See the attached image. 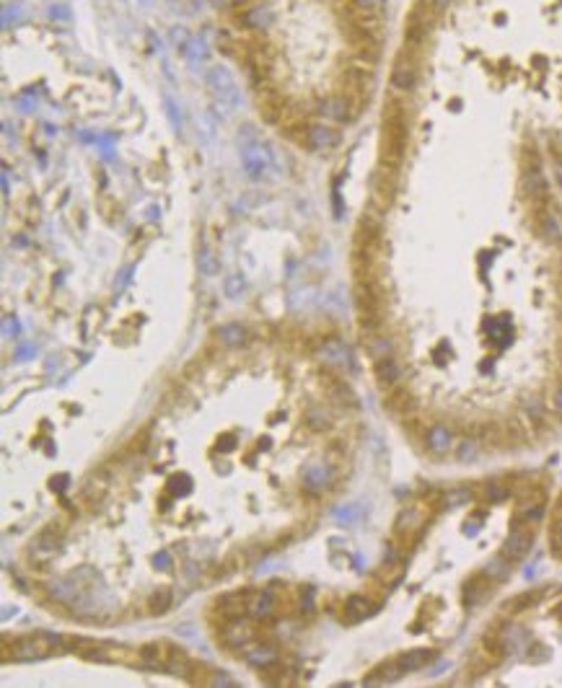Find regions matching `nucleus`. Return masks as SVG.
I'll use <instances>...</instances> for the list:
<instances>
[{
	"instance_id": "9",
	"label": "nucleus",
	"mask_w": 562,
	"mask_h": 688,
	"mask_svg": "<svg viewBox=\"0 0 562 688\" xmlns=\"http://www.w3.org/2000/svg\"><path fill=\"white\" fill-rule=\"evenodd\" d=\"M304 137H306V145H308L311 150H332V148H337V145L342 143L339 130H335L332 124H324V122L306 124Z\"/></svg>"
},
{
	"instance_id": "45",
	"label": "nucleus",
	"mask_w": 562,
	"mask_h": 688,
	"mask_svg": "<svg viewBox=\"0 0 562 688\" xmlns=\"http://www.w3.org/2000/svg\"><path fill=\"white\" fill-rule=\"evenodd\" d=\"M140 3H143V5H150V3H153V0H140Z\"/></svg>"
},
{
	"instance_id": "18",
	"label": "nucleus",
	"mask_w": 562,
	"mask_h": 688,
	"mask_svg": "<svg viewBox=\"0 0 562 688\" xmlns=\"http://www.w3.org/2000/svg\"><path fill=\"white\" fill-rule=\"evenodd\" d=\"M244 657H247L251 665L267 667L270 663L278 660V650H275L272 644H265V642H249L247 647H244Z\"/></svg>"
},
{
	"instance_id": "27",
	"label": "nucleus",
	"mask_w": 562,
	"mask_h": 688,
	"mask_svg": "<svg viewBox=\"0 0 562 688\" xmlns=\"http://www.w3.org/2000/svg\"><path fill=\"white\" fill-rule=\"evenodd\" d=\"M272 608H275V600H272L270 593H259V595H254V600H249V610L259 619H267Z\"/></svg>"
},
{
	"instance_id": "36",
	"label": "nucleus",
	"mask_w": 562,
	"mask_h": 688,
	"mask_svg": "<svg viewBox=\"0 0 562 688\" xmlns=\"http://www.w3.org/2000/svg\"><path fill=\"white\" fill-rule=\"evenodd\" d=\"M241 293H244V279L238 277V275L225 279V295H228V298H238Z\"/></svg>"
},
{
	"instance_id": "3",
	"label": "nucleus",
	"mask_w": 562,
	"mask_h": 688,
	"mask_svg": "<svg viewBox=\"0 0 562 688\" xmlns=\"http://www.w3.org/2000/svg\"><path fill=\"white\" fill-rule=\"evenodd\" d=\"M440 13L427 3V0H417V5L409 11L407 16V26H405V47L409 49H420V47L427 42V36L433 32V23L438 19Z\"/></svg>"
},
{
	"instance_id": "17",
	"label": "nucleus",
	"mask_w": 562,
	"mask_h": 688,
	"mask_svg": "<svg viewBox=\"0 0 562 688\" xmlns=\"http://www.w3.org/2000/svg\"><path fill=\"white\" fill-rule=\"evenodd\" d=\"M322 357H324L326 365H335V367H352V357H350V349L345 344L339 342V339H329L324 342L322 347Z\"/></svg>"
},
{
	"instance_id": "33",
	"label": "nucleus",
	"mask_w": 562,
	"mask_h": 688,
	"mask_svg": "<svg viewBox=\"0 0 562 688\" xmlns=\"http://www.w3.org/2000/svg\"><path fill=\"white\" fill-rule=\"evenodd\" d=\"M484 494H487V500H506L508 494H510V489H508L506 481H490L484 487Z\"/></svg>"
},
{
	"instance_id": "14",
	"label": "nucleus",
	"mask_w": 562,
	"mask_h": 688,
	"mask_svg": "<svg viewBox=\"0 0 562 688\" xmlns=\"http://www.w3.org/2000/svg\"><path fill=\"white\" fill-rule=\"evenodd\" d=\"M425 445L430 453H449L451 448H453V435H451L449 427H443V424H433V427H427L425 430Z\"/></svg>"
},
{
	"instance_id": "29",
	"label": "nucleus",
	"mask_w": 562,
	"mask_h": 688,
	"mask_svg": "<svg viewBox=\"0 0 562 688\" xmlns=\"http://www.w3.org/2000/svg\"><path fill=\"white\" fill-rule=\"evenodd\" d=\"M164 111H166V117H169L171 127H174V130L181 135V130H184V119H181L179 104L171 99L169 93H164Z\"/></svg>"
},
{
	"instance_id": "43",
	"label": "nucleus",
	"mask_w": 562,
	"mask_h": 688,
	"mask_svg": "<svg viewBox=\"0 0 562 688\" xmlns=\"http://www.w3.org/2000/svg\"><path fill=\"white\" fill-rule=\"evenodd\" d=\"M557 179H560V184H562V163H560V168H557Z\"/></svg>"
},
{
	"instance_id": "41",
	"label": "nucleus",
	"mask_w": 562,
	"mask_h": 688,
	"mask_svg": "<svg viewBox=\"0 0 562 688\" xmlns=\"http://www.w3.org/2000/svg\"><path fill=\"white\" fill-rule=\"evenodd\" d=\"M32 349H34V347H21V355L16 357V360H29V357H32Z\"/></svg>"
},
{
	"instance_id": "12",
	"label": "nucleus",
	"mask_w": 562,
	"mask_h": 688,
	"mask_svg": "<svg viewBox=\"0 0 562 688\" xmlns=\"http://www.w3.org/2000/svg\"><path fill=\"white\" fill-rule=\"evenodd\" d=\"M319 114H324L326 119H332V122H350V119H355V114H352V106H350V99L345 93H339V96H332V99L322 101L319 106H316Z\"/></svg>"
},
{
	"instance_id": "34",
	"label": "nucleus",
	"mask_w": 562,
	"mask_h": 688,
	"mask_svg": "<svg viewBox=\"0 0 562 688\" xmlns=\"http://www.w3.org/2000/svg\"><path fill=\"white\" fill-rule=\"evenodd\" d=\"M169 606H171L169 590H161V593H156V595L150 598V613H164Z\"/></svg>"
},
{
	"instance_id": "42",
	"label": "nucleus",
	"mask_w": 562,
	"mask_h": 688,
	"mask_svg": "<svg viewBox=\"0 0 562 688\" xmlns=\"http://www.w3.org/2000/svg\"><path fill=\"white\" fill-rule=\"evenodd\" d=\"M554 409L557 411H562V389L554 393Z\"/></svg>"
},
{
	"instance_id": "4",
	"label": "nucleus",
	"mask_w": 562,
	"mask_h": 688,
	"mask_svg": "<svg viewBox=\"0 0 562 688\" xmlns=\"http://www.w3.org/2000/svg\"><path fill=\"white\" fill-rule=\"evenodd\" d=\"M241 161H244V171L251 179H267L278 166V156L270 148V143L262 140H244L241 143Z\"/></svg>"
},
{
	"instance_id": "19",
	"label": "nucleus",
	"mask_w": 562,
	"mask_h": 688,
	"mask_svg": "<svg viewBox=\"0 0 562 688\" xmlns=\"http://www.w3.org/2000/svg\"><path fill=\"white\" fill-rule=\"evenodd\" d=\"M371 613H376V603L371 598H366V595H352L345 603V619L348 621H363Z\"/></svg>"
},
{
	"instance_id": "30",
	"label": "nucleus",
	"mask_w": 562,
	"mask_h": 688,
	"mask_svg": "<svg viewBox=\"0 0 562 688\" xmlns=\"http://www.w3.org/2000/svg\"><path fill=\"white\" fill-rule=\"evenodd\" d=\"M335 518H337L339 525H355L360 520V505H352V502L342 505V507L335 510Z\"/></svg>"
},
{
	"instance_id": "22",
	"label": "nucleus",
	"mask_w": 562,
	"mask_h": 688,
	"mask_svg": "<svg viewBox=\"0 0 562 688\" xmlns=\"http://www.w3.org/2000/svg\"><path fill=\"white\" fill-rule=\"evenodd\" d=\"M218 610H221V616H223L225 621L244 619V613L249 610V600H244L241 595H231V598H223L218 603Z\"/></svg>"
},
{
	"instance_id": "6",
	"label": "nucleus",
	"mask_w": 562,
	"mask_h": 688,
	"mask_svg": "<svg viewBox=\"0 0 562 688\" xmlns=\"http://www.w3.org/2000/svg\"><path fill=\"white\" fill-rule=\"evenodd\" d=\"M531 546H534V528H531V523L528 520H521V518H518V520L513 523V528H510V536H508L506 546H503V556L510 559V562H521V559L531 551Z\"/></svg>"
},
{
	"instance_id": "40",
	"label": "nucleus",
	"mask_w": 562,
	"mask_h": 688,
	"mask_svg": "<svg viewBox=\"0 0 562 688\" xmlns=\"http://www.w3.org/2000/svg\"><path fill=\"white\" fill-rule=\"evenodd\" d=\"M156 566H161V569H169L171 566V562H169V554H158L156 556V562H153Z\"/></svg>"
},
{
	"instance_id": "39",
	"label": "nucleus",
	"mask_w": 562,
	"mask_h": 688,
	"mask_svg": "<svg viewBox=\"0 0 562 688\" xmlns=\"http://www.w3.org/2000/svg\"><path fill=\"white\" fill-rule=\"evenodd\" d=\"M427 3H430V5H433V8L440 13V11H446V8H449L453 0H427Z\"/></svg>"
},
{
	"instance_id": "26",
	"label": "nucleus",
	"mask_w": 562,
	"mask_h": 688,
	"mask_svg": "<svg viewBox=\"0 0 562 688\" xmlns=\"http://www.w3.org/2000/svg\"><path fill=\"white\" fill-rule=\"evenodd\" d=\"M187 60H190V65L192 67H197V62L203 65V62H207V57H210V49H207V45H205L203 39H197V36H192V42H190V47H187Z\"/></svg>"
},
{
	"instance_id": "10",
	"label": "nucleus",
	"mask_w": 562,
	"mask_h": 688,
	"mask_svg": "<svg viewBox=\"0 0 562 688\" xmlns=\"http://www.w3.org/2000/svg\"><path fill=\"white\" fill-rule=\"evenodd\" d=\"M238 23L244 29H251V32H267L275 23V13H272L267 3H251V5H244L238 11Z\"/></svg>"
},
{
	"instance_id": "16",
	"label": "nucleus",
	"mask_w": 562,
	"mask_h": 688,
	"mask_svg": "<svg viewBox=\"0 0 562 688\" xmlns=\"http://www.w3.org/2000/svg\"><path fill=\"white\" fill-rule=\"evenodd\" d=\"M490 593H493V582L484 577V575H477V577H472L464 585V603L467 606H480V603L487 600Z\"/></svg>"
},
{
	"instance_id": "13",
	"label": "nucleus",
	"mask_w": 562,
	"mask_h": 688,
	"mask_svg": "<svg viewBox=\"0 0 562 688\" xmlns=\"http://www.w3.org/2000/svg\"><path fill=\"white\" fill-rule=\"evenodd\" d=\"M373 370H376V380H379V386H381L383 391H389V389H394V386H399L402 370H399V365H396L394 355L379 357Z\"/></svg>"
},
{
	"instance_id": "25",
	"label": "nucleus",
	"mask_w": 562,
	"mask_h": 688,
	"mask_svg": "<svg viewBox=\"0 0 562 688\" xmlns=\"http://www.w3.org/2000/svg\"><path fill=\"white\" fill-rule=\"evenodd\" d=\"M197 266H200V272H203L205 277H213L215 272H218V259H215V251L207 244H203L200 246V251H197Z\"/></svg>"
},
{
	"instance_id": "20",
	"label": "nucleus",
	"mask_w": 562,
	"mask_h": 688,
	"mask_svg": "<svg viewBox=\"0 0 562 688\" xmlns=\"http://www.w3.org/2000/svg\"><path fill=\"white\" fill-rule=\"evenodd\" d=\"M251 637H254V632H251V626H249L244 619H234V621L225 623V629H223L225 644H238V647H247V644L251 642Z\"/></svg>"
},
{
	"instance_id": "35",
	"label": "nucleus",
	"mask_w": 562,
	"mask_h": 688,
	"mask_svg": "<svg viewBox=\"0 0 562 688\" xmlns=\"http://www.w3.org/2000/svg\"><path fill=\"white\" fill-rule=\"evenodd\" d=\"M383 0H352V8L363 13H381Z\"/></svg>"
},
{
	"instance_id": "23",
	"label": "nucleus",
	"mask_w": 562,
	"mask_h": 688,
	"mask_svg": "<svg viewBox=\"0 0 562 688\" xmlns=\"http://www.w3.org/2000/svg\"><path fill=\"white\" fill-rule=\"evenodd\" d=\"M218 339L225 347H241V344L247 342V329L238 326V323H225L223 329H218Z\"/></svg>"
},
{
	"instance_id": "11",
	"label": "nucleus",
	"mask_w": 562,
	"mask_h": 688,
	"mask_svg": "<svg viewBox=\"0 0 562 688\" xmlns=\"http://www.w3.org/2000/svg\"><path fill=\"white\" fill-rule=\"evenodd\" d=\"M383 406L392 411V414L409 417V414H415L417 401L407 389H402V386H394V389L386 391V396H383Z\"/></svg>"
},
{
	"instance_id": "37",
	"label": "nucleus",
	"mask_w": 562,
	"mask_h": 688,
	"mask_svg": "<svg viewBox=\"0 0 562 688\" xmlns=\"http://www.w3.org/2000/svg\"><path fill=\"white\" fill-rule=\"evenodd\" d=\"M11 19L13 21H16V19H21V5H5V8H3V23L8 26Z\"/></svg>"
},
{
	"instance_id": "15",
	"label": "nucleus",
	"mask_w": 562,
	"mask_h": 688,
	"mask_svg": "<svg viewBox=\"0 0 562 688\" xmlns=\"http://www.w3.org/2000/svg\"><path fill=\"white\" fill-rule=\"evenodd\" d=\"M332 481H335V477L324 463H311L304 471V487L311 489V492H324V489L332 487Z\"/></svg>"
},
{
	"instance_id": "7",
	"label": "nucleus",
	"mask_w": 562,
	"mask_h": 688,
	"mask_svg": "<svg viewBox=\"0 0 562 688\" xmlns=\"http://www.w3.org/2000/svg\"><path fill=\"white\" fill-rule=\"evenodd\" d=\"M57 650V639L55 637H47V634H39V637H23L16 642L13 647V657L16 660H42V657H49Z\"/></svg>"
},
{
	"instance_id": "44",
	"label": "nucleus",
	"mask_w": 562,
	"mask_h": 688,
	"mask_svg": "<svg viewBox=\"0 0 562 688\" xmlns=\"http://www.w3.org/2000/svg\"><path fill=\"white\" fill-rule=\"evenodd\" d=\"M560 370H562V342H560Z\"/></svg>"
},
{
	"instance_id": "38",
	"label": "nucleus",
	"mask_w": 562,
	"mask_h": 688,
	"mask_svg": "<svg viewBox=\"0 0 562 688\" xmlns=\"http://www.w3.org/2000/svg\"><path fill=\"white\" fill-rule=\"evenodd\" d=\"M213 3V8H221V11H228V8H236L238 3H244V0H210Z\"/></svg>"
},
{
	"instance_id": "31",
	"label": "nucleus",
	"mask_w": 562,
	"mask_h": 688,
	"mask_svg": "<svg viewBox=\"0 0 562 688\" xmlns=\"http://www.w3.org/2000/svg\"><path fill=\"white\" fill-rule=\"evenodd\" d=\"M169 36H171V42H174V47L179 49L181 55L187 52V47H190V42H192V34L184 29V26H174L169 32Z\"/></svg>"
},
{
	"instance_id": "21",
	"label": "nucleus",
	"mask_w": 562,
	"mask_h": 688,
	"mask_svg": "<svg viewBox=\"0 0 562 688\" xmlns=\"http://www.w3.org/2000/svg\"><path fill=\"white\" fill-rule=\"evenodd\" d=\"M433 657H436V652H430V650H412V652H407V655L396 657V665L402 670V676H407V673L420 670L423 665H427Z\"/></svg>"
},
{
	"instance_id": "2",
	"label": "nucleus",
	"mask_w": 562,
	"mask_h": 688,
	"mask_svg": "<svg viewBox=\"0 0 562 688\" xmlns=\"http://www.w3.org/2000/svg\"><path fill=\"white\" fill-rule=\"evenodd\" d=\"M205 83H207V91L213 93L215 104L228 114L241 106V93H238L236 78L234 73L228 70L225 65H213L207 73H205Z\"/></svg>"
},
{
	"instance_id": "24",
	"label": "nucleus",
	"mask_w": 562,
	"mask_h": 688,
	"mask_svg": "<svg viewBox=\"0 0 562 688\" xmlns=\"http://www.w3.org/2000/svg\"><path fill=\"white\" fill-rule=\"evenodd\" d=\"M423 523H425V518L417 510H405L399 515V520H396V536H405V533L412 536L417 528H423Z\"/></svg>"
},
{
	"instance_id": "28",
	"label": "nucleus",
	"mask_w": 562,
	"mask_h": 688,
	"mask_svg": "<svg viewBox=\"0 0 562 688\" xmlns=\"http://www.w3.org/2000/svg\"><path fill=\"white\" fill-rule=\"evenodd\" d=\"M47 16H49V21L70 23V21H73V8H70L65 0H55V3H49V8H47Z\"/></svg>"
},
{
	"instance_id": "1",
	"label": "nucleus",
	"mask_w": 562,
	"mask_h": 688,
	"mask_svg": "<svg viewBox=\"0 0 562 688\" xmlns=\"http://www.w3.org/2000/svg\"><path fill=\"white\" fill-rule=\"evenodd\" d=\"M409 143V117L402 101L389 99L381 117V166L399 171Z\"/></svg>"
},
{
	"instance_id": "32",
	"label": "nucleus",
	"mask_w": 562,
	"mask_h": 688,
	"mask_svg": "<svg viewBox=\"0 0 562 688\" xmlns=\"http://www.w3.org/2000/svg\"><path fill=\"white\" fill-rule=\"evenodd\" d=\"M537 593H526V595H518V598H513V603H508L506 606V610L508 613H521L524 608H528V606H534L537 603Z\"/></svg>"
},
{
	"instance_id": "8",
	"label": "nucleus",
	"mask_w": 562,
	"mask_h": 688,
	"mask_svg": "<svg viewBox=\"0 0 562 688\" xmlns=\"http://www.w3.org/2000/svg\"><path fill=\"white\" fill-rule=\"evenodd\" d=\"M396 174L399 171H392L386 166H379V171L373 174L371 179V192H373V205L386 210L389 205L394 202V194H396Z\"/></svg>"
},
{
	"instance_id": "46",
	"label": "nucleus",
	"mask_w": 562,
	"mask_h": 688,
	"mask_svg": "<svg viewBox=\"0 0 562 688\" xmlns=\"http://www.w3.org/2000/svg\"><path fill=\"white\" fill-rule=\"evenodd\" d=\"M560 616H562V606H560Z\"/></svg>"
},
{
	"instance_id": "5",
	"label": "nucleus",
	"mask_w": 562,
	"mask_h": 688,
	"mask_svg": "<svg viewBox=\"0 0 562 688\" xmlns=\"http://www.w3.org/2000/svg\"><path fill=\"white\" fill-rule=\"evenodd\" d=\"M417 80H420V65H417V49L405 47L392 65V86L402 93L415 91Z\"/></svg>"
}]
</instances>
